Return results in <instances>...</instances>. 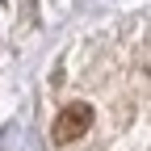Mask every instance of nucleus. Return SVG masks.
<instances>
[{
	"label": "nucleus",
	"mask_w": 151,
	"mask_h": 151,
	"mask_svg": "<svg viewBox=\"0 0 151 151\" xmlns=\"http://www.w3.org/2000/svg\"><path fill=\"white\" fill-rule=\"evenodd\" d=\"M92 130V105L84 101H76V105H63V113L55 118V143H76V139H84Z\"/></svg>",
	"instance_id": "obj_1"
}]
</instances>
